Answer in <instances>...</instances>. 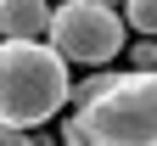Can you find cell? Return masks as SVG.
Returning a JSON list of instances; mask_svg holds the SVG:
<instances>
[{
  "mask_svg": "<svg viewBox=\"0 0 157 146\" xmlns=\"http://www.w3.org/2000/svg\"><path fill=\"white\" fill-rule=\"evenodd\" d=\"M62 140L84 146H157V68L90 73L73 85V118Z\"/></svg>",
  "mask_w": 157,
  "mask_h": 146,
  "instance_id": "cell-1",
  "label": "cell"
},
{
  "mask_svg": "<svg viewBox=\"0 0 157 146\" xmlns=\"http://www.w3.org/2000/svg\"><path fill=\"white\" fill-rule=\"evenodd\" d=\"M73 96L67 56L51 39H0V124L39 129Z\"/></svg>",
  "mask_w": 157,
  "mask_h": 146,
  "instance_id": "cell-2",
  "label": "cell"
},
{
  "mask_svg": "<svg viewBox=\"0 0 157 146\" xmlns=\"http://www.w3.org/2000/svg\"><path fill=\"white\" fill-rule=\"evenodd\" d=\"M124 34H129V23H124L112 6H101V0H62L45 39H51L67 62L107 68V62L124 51Z\"/></svg>",
  "mask_w": 157,
  "mask_h": 146,
  "instance_id": "cell-3",
  "label": "cell"
},
{
  "mask_svg": "<svg viewBox=\"0 0 157 146\" xmlns=\"http://www.w3.org/2000/svg\"><path fill=\"white\" fill-rule=\"evenodd\" d=\"M56 6L45 0H0V39H45Z\"/></svg>",
  "mask_w": 157,
  "mask_h": 146,
  "instance_id": "cell-4",
  "label": "cell"
},
{
  "mask_svg": "<svg viewBox=\"0 0 157 146\" xmlns=\"http://www.w3.org/2000/svg\"><path fill=\"white\" fill-rule=\"evenodd\" d=\"M124 23L140 39H157V0H124Z\"/></svg>",
  "mask_w": 157,
  "mask_h": 146,
  "instance_id": "cell-5",
  "label": "cell"
},
{
  "mask_svg": "<svg viewBox=\"0 0 157 146\" xmlns=\"http://www.w3.org/2000/svg\"><path fill=\"white\" fill-rule=\"evenodd\" d=\"M135 68H157V39H135Z\"/></svg>",
  "mask_w": 157,
  "mask_h": 146,
  "instance_id": "cell-6",
  "label": "cell"
},
{
  "mask_svg": "<svg viewBox=\"0 0 157 146\" xmlns=\"http://www.w3.org/2000/svg\"><path fill=\"white\" fill-rule=\"evenodd\" d=\"M0 146H34V129H11V124H0Z\"/></svg>",
  "mask_w": 157,
  "mask_h": 146,
  "instance_id": "cell-7",
  "label": "cell"
},
{
  "mask_svg": "<svg viewBox=\"0 0 157 146\" xmlns=\"http://www.w3.org/2000/svg\"><path fill=\"white\" fill-rule=\"evenodd\" d=\"M34 146H56V140H51V135H34Z\"/></svg>",
  "mask_w": 157,
  "mask_h": 146,
  "instance_id": "cell-8",
  "label": "cell"
},
{
  "mask_svg": "<svg viewBox=\"0 0 157 146\" xmlns=\"http://www.w3.org/2000/svg\"><path fill=\"white\" fill-rule=\"evenodd\" d=\"M62 146H84V140H62Z\"/></svg>",
  "mask_w": 157,
  "mask_h": 146,
  "instance_id": "cell-9",
  "label": "cell"
},
{
  "mask_svg": "<svg viewBox=\"0 0 157 146\" xmlns=\"http://www.w3.org/2000/svg\"><path fill=\"white\" fill-rule=\"evenodd\" d=\"M101 6H118V0H101Z\"/></svg>",
  "mask_w": 157,
  "mask_h": 146,
  "instance_id": "cell-10",
  "label": "cell"
}]
</instances>
